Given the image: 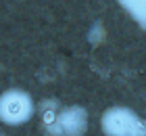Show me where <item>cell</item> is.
Here are the masks:
<instances>
[{"instance_id": "4", "label": "cell", "mask_w": 146, "mask_h": 136, "mask_svg": "<svg viewBox=\"0 0 146 136\" xmlns=\"http://www.w3.org/2000/svg\"><path fill=\"white\" fill-rule=\"evenodd\" d=\"M117 2L140 27L146 25V21H144V17H146V2L144 0H117Z\"/></svg>"}, {"instance_id": "2", "label": "cell", "mask_w": 146, "mask_h": 136, "mask_svg": "<svg viewBox=\"0 0 146 136\" xmlns=\"http://www.w3.org/2000/svg\"><path fill=\"white\" fill-rule=\"evenodd\" d=\"M36 103L23 88H9L0 94V121L4 126H23L34 117Z\"/></svg>"}, {"instance_id": "1", "label": "cell", "mask_w": 146, "mask_h": 136, "mask_svg": "<svg viewBox=\"0 0 146 136\" xmlns=\"http://www.w3.org/2000/svg\"><path fill=\"white\" fill-rule=\"evenodd\" d=\"M104 136H146V124L136 111L123 105H113L100 115Z\"/></svg>"}, {"instance_id": "3", "label": "cell", "mask_w": 146, "mask_h": 136, "mask_svg": "<svg viewBox=\"0 0 146 136\" xmlns=\"http://www.w3.org/2000/svg\"><path fill=\"white\" fill-rule=\"evenodd\" d=\"M44 119L48 121V132L52 136H84L88 132V111L79 105L63 107Z\"/></svg>"}]
</instances>
